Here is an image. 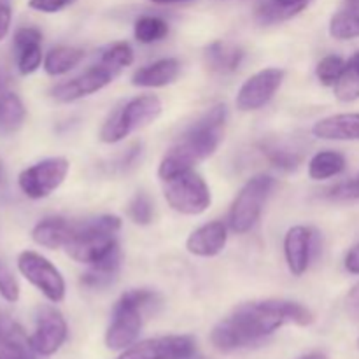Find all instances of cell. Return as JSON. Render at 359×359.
I'll return each instance as SVG.
<instances>
[{
	"label": "cell",
	"mask_w": 359,
	"mask_h": 359,
	"mask_svg": "<svg viewBox=\"0 0 359 359\" xmlns=\"http://www.w3.org/2000/svg\"><path fill=\"white\" fill-rule=\"evenodd\" d=\"M314 316L298 302L258 300L242 304L210 333L212 346L223 353L256 346L286 325L309 326Z\"/></svg>",
	"instance_id": "obj_1"
},
{
	"label": "cell",
	"mask_w": 359,
	"mask_h": 359,
	"mask_svg": "<svg viewBox=\"0 0 359 359\" xmlns=\"http://www.w3.org/2000/svg\"><path fill=\"white\" fill-rule=\"evenodd\" d=\"M226 119L228 109L224 104H216L200 116L161 158L158 177L168 181L212 156L223 140Z\"/></svg>",
	"instance_id": "obj_2"
},
{
	"label": "cell",
	"mask_w": 359,
	"mask_h": 359,
	"mask_svg": "<svg viewBox=\"0 0 359 359\" xmlns=\"http://www.w3.org/2000/svg\"><path fill=\"white\" fill-rule=\"evenodd\" d=\"M121 231V219L114 214L93 217V219L72 223L65 252L81 265H95L119 249L118 233Z\"/></svg>",
	"instance_id": "obj_3"
},
{
	"label": "cell",
	"mask_w": 359,
	"mask_h": 359,
	"mask_svg": "<svg viewBox=\"0 0 359 359\" xmlns=\"http://www.w3.org/2000/svg\"><path fill=\"white\" fill-rule=\"evenodd\" d=\"M160 302L151 290H128L116 302L111 323L105 332V346L111 351H125L137 342L142 330L144 312Z\"/></svg>",
	"instance_id": "obj_4"
},
{
	"label": "cell",
	"mask_w": 359,
	"mask_h": 359,
	"mask_svg": "<svg viewBox=\"0 0 359 359\" xmlns=\"http://www.w3.org/2000/svg\"><path fill=\"white\" fill-rule=\"evenodd\" d=\"M163 104L156 95H140L119 105L102 125L100 140L104 144H118L137 130L151 125L160 118Z\"/></svg>",
	"instance_id": "obj_5"
},
{
	"label": "cell",
	"mask_w": 359,
	"mask_h": 359,
	"mask_svg": "<svg viewBox=\"0 0 359 359\" xmlns=\"http://www.w3.org/2000/svg\"><path fill=\"white\" fill-rule=\"evenodd\" d=\"M273 186L276 179L266 174L255 175L242 186L231 203L230 216H228V224L233 233L244 235L256 226Z\"/></svg>",
	"instance_id": "obj_6"
},
{
	"label": "cell",
	"mask_w": 359,
	"mask_h": 359,
	"mask_svg": "<svg viewBox=\"0 0 359 359\" xmlns=\"http://www.w3.org/2000/svg\"><path fill=\"white\" fill-rule=\"evenodd\" d=\"M163 196L172 210L184 216H200L212 203L209 184L195 170L163 181Z\"/></svg>",
	"instance_id": "obj_7"
},
{
	"label": "cell",
	"mask_w": 359,
	"mask_h": 359,
	"mask_svg": "<svg viewBox=\"0 0 359 359\" xmlns=\"http://www.w3.org/2000/svg\"><path fill=\"white\" fill-rule=\"evenodd\" d=\"M70 163L63 156L46 158L25 168L18 177L21 193L32 200H42L55 193L65 181Z\"/></svg>",
	"instance_id": "obj_8"
},
{
	"label": "cell",
	"mask_w": 359,
	"mask_h": 359,
	"mask_svg": "<svg viewBox=\"0 0 359 359\" xmlns=\"http://www.w3.org/2000/svg\"><path fill=\"white\" fill-rule=\"evenodd\" d=\"M18 269L21 276L32 286L37 287L51 304L63 302L67 293L65 279L48 258L35 251H23L18 256Z\"/></svg>",
	"instance_id": "obj_9"
},
{
	"label": "cell",
	"mask_w": 359,
	"mask_h": 359,
	"mask_svg": "<svg viewBox=\"0 0 359 359\" xmlns=\"http://www.w3.org/2000/svg\"><path fill=\"white\" fill-rule=\"evenodd\" d=\"M284 77H286V72L283 69H277V67H269V69H263L259 72L252 74L242 84L237 93V98H235L238 111L252 112L265 107L276 97L279 88L283 86Z\"/></svg>",
	"instance_id": "obj_10"
},
{
	"label": "cell",
	"mask_w": 359,
	"mask_h": 359,
	"mask_svg": "<svg viewBox=\"0 0 359 359\" xmlns=\"http://www.w3.org/2000/svg\"><path fill=\"white\" fill-rule=\"evenodd\" d=\"M196 344L189 335H167L135 342L116 359H191Z\"/></svg>",
	"instance_id": "obj_11"
},
{
	"label": "cell",
	"mask_w": 359,
	"mask_h": 359,
	"mask_svg": "<svg viewBox=\"0 0 359 359\" xmlns=\"http://www.w3.org/2000/svg\"><path fill=\"white\" fill-rule=\"evenodd\" d=\"M118 76L119 74L116 70H112L111 67L98 62L97 65L90 67V69L84 70L77 77H72V79L65 81V83L56 84L51 90V97L56 102H60V104H70V102L81 100V98L90 97V95L104 90Z\"/></svg>",
	"instance_id": "obj_12"
},
{
	"label": "cell",
	"mask_w": 359,
	"mask_h": 359,
	"mask_svg": "<svg viewBox=\"0 0 359 359\" xmlns=\"http://www.w3.org/2000/svg\"><path fill=\"white\" fill-rule=\"evenodd\" d=\"M69 335V326L62 312L55 307L44 305L37 311L35 330L30 335L32 349L39 356H53L65 344Z\"/></svg>",
	"instance_id": "obj_13"
},
{
	"label": "cell",
	"mask_w": 359,
	"mask_h": 359,
	"mask_svg": "<svg viewBox=\"0 0 359 359\" xmlns=\"http://www.w3.org/2000/svg\"><path fill=\"white\" fill-rule=\"evenodd\" d=\"M319 251V233L309 226L290 228L284 237V256L290 272L294 277H302L311 266L312 258Z\"/></svg>",
	"instance_id": "obj_14"
},
{
	"label": "cell",
	"mask_w": 359,
	"mask_h": 359,
	"mask_svg": "<svg viewBox=\"0 0 359 359\" xmlns=\"http://www.w3.org/2000/svg\"><path fill=\"white\" fill-rule=\"evenodd\" d=\"M228 226L223 221H210L191 231L186 241V249L189 255L198 258H214L221 255L226 248Z\"/></svg>",
	"instance_id": "obj_15"
},
{
	"label": "cell",
	"mask_w": 359,
	"mask_h": 359,
	"mask_svg": "<svg viewBox=\"0 0 359 359\" xmlns=\"http://www.w3.org/2000/svg\"><path fill=\"white\" fill-rule=\"evenodd\" d=\"M14 51L20 74L30 76L44 63L42 53V34L35 27H21L14 34Z\"/></svg>",
	"instance_id": "obj_16"
},
{
	"label": "cell",
	"mask_w": 359,
	"mask_h": 359,
	"mask_svg": "<svg viewBox=\"0 0 359 359\" xmlns=\"http://www.w3.org/2000/svg\"><path fill=\"white\" fill-rule=\"evenodd\" d=\"M0 359H35L30 337L4 312H0Z\"/></svg>",
	"instance_id": "obj_17"
},
{
	"label": "cell",
	"mask_w": 359,
	"mask_h": 359,
	"mask_svg": "<svg viewBox=\"0 0 359 359\" xmlns=\"http://www.w3.org/2000/svg\"><path fill=\"white\" fill-rule=\"evenodd\" d=\"M179 74H181L179 60L161 58L135 70L132 76V84L137 88H165L174 83Z\"/></svg>",
	"instance_id": "obj_18"
},
{
	"label": "cell",
	"mask_w": 359,
	"mask_h": 359,
	"mask_svg": "<svg viewBox=\"0 0 359 359\" xmlns=\"http://www.w3.org/2000/svg\"><path fill=\"white\" fill-rule=\"evenodd\" d=\"M312 135L323 140H359V112L319 119L312 126Z\"/></svg>",
	"instance_id": "obj_19"
},
{
	"label": "cell",
	"mask_w": 359,
	"mask_h": 359,
	"mask_svg": "<svg viewBox=\"0 0 359 359\" xmlns=\"http://www.w3.org/2000/svg\"><path fill=\"white\" fill-rule=\"evenodd\" d=\"M311 0H262L255 11V20L263 27L293 20L309 7Z\"/></svg>",
	"instance_id": "obj_20"
},
{
	"label": "cell",
	"mask_w": 359,
	"mask_h": 359,
	"mask_svg": "<svg viewBox=\"0 0 359 359\" xmlns=\"http://www.w3.org/2000/svg\"><path fill=\"white\" fill-rule=\"evenodd\" d=\"M70 230H72V223L67 221L65 217H46V219L39 221L34 226V230H32V241L37 245H41V248L56 251V249L65 248Z\"/></svg>",
	"instance_id": "obj_21"
},
{
	"label": "cell",
	"mask_w": 359,
	"mask_h": 359,
	"mask_svg": "<svg viewBox=\"0 0 359 359\" xmlns=\"http://www.w3.org/2000/svg\"><path fill=\"white\" fill-rule=\"evenodd\" d=\"M205 58V65L209 70L217 74H230L241 67L242 60H244V51L238 46L226 44V42L216 41L209 44L203 53Z\"/></svg>",
	"instance_id": "obj_22"
},
{
	"label": "cell",
	"mask_w": 359,
	"mask_h": 359,
	"mask_svg": "<svg viewBox=\"0 0 359 359\" xmlns=\"http://www.w3.org/2000/svg\"><path fill=\"white\" fill-rule=\"evenodd\" d=\"M119 266H121V249H116L105 259L88 266L86 272L81 276V284L88 290H105L116 280Z\"/></svg>",
	"instance_id": "obj_23"
},
{
	"label": "cell",
	"mask_w": 359,
	"mask_h": 359,
	"mask_svg": "<svg viewBox=\"0 0 359 359\" xmlns=\"http://www.w3.org/2000/svg\"><path fill=\"white\" fill-rule=\"evenodd\" d=\"M83 60L84 51L81 48H74V46H56V48L49 49L48 55L44 56V63L42 65H44L46 74L55 77L70 72Z\"/></svg>",
	"instance_id": "obj_24"
},
{
	"label": "cell",
	"mask_w": 359,
	"mask_h": 359,
	"mask_svg": "<svg viewBox=\"0 0 359 359\" xmlns=\"http://www.w3.org/2000/svg\"><path fill=\"white\" fill-rule=\"evenodd\" d=\"M346 156L339 151L325 149L316 153L309 161V175L312 181H326L346 170Z\"/></svg>",
	"instance_id": "obj_25"
},
{
	"label": "cell",
	"mask_w": 359,
	"mask_h": 359,
	"mask_svg": "<svg viewBox=\"0 0 359 359\" xmlns=\"http://www.w3.org/2000/svg\"><path fill=\"white\" fill-rule=\"evenodd\" d=\"M27 109L16 93H0V132L14 133L23 126Z\"/></svg>",
	"instance_id": "obj_26"
},
{
	"label": "cell",
	"mask_w": 359,
	"mask_h": 359,
	"mask_svg": "<svg viewBox=\"0 0 359 359\" xmlns=\"http://www.w3.org/2000/svg\"><path fill=\"white\" fill-rule=\"evenodd\" d=\"M333 91L340 102H356L359 98V51L346 62L342 76L333 86Z\"/></svg>",
	"instance_id": "obj_27"
},
{
	"label": "cell",
	"mask_w": 359,
	"mask_h": 359,
	"mask_svg": "<svg viewBox=\"0 0 359 359\" xmlns=\"http://www.w3.org/2000/svg\"><path fill=\"white\" fill-rule=\"evenodd\" d=\"M330 35L337 41H351L359 37V6L339 11L330 20Z\"/></svg>",
	"instance_id": "obj_28"
},
{
	"label": "cell",
	"mask_w": 359,
	"mask_h": 359,
	"mask_svg": "<svg viewBox=\"0 0 359 359\" xmlns=\"http://www.w3.org/2000/svg\"><path fill=\"white\" fill-rule=\"evenodd\" d=\"M259 151L263 153V156L273 165V167L280 168L284 172H293L300 167L302 156L297 151L290 149L287 146L283 144L272 142V140H263L259 144Z\"/></svg>",
	"instance_id": "obj_29"
},
{
	"label": "cell",
	"mask_w": 359,
	"mask_h": 359,
	"mask_svg": "<svg viewBox=\"0 0 359 359\" xmlns=\"http://www.w3.org/2000/svg\"><path fill=\"white\" fill-rule=\"evenodd\" d=\"M133 35L140 44H154L168 35L167 21L158 16H140L133 25Z\"/></svg>",
	"instance_id": "obj_30"
},
{
	"label": "cell",
	"mask_w": 359,
	"mask_h": 359,
	"mask_svg": "<svg viewBox=\"0 0 359 359\" xmlns=\"http://www.w3.org/2000/svg\"><path fill=\"white\" fill-rule=\"evenodd\" d=\"M100 62L104 65L111 67L118 74H121L123 69L130 67L133 63V49L128 42L119 41L114 44L107 46L104 51L100 53Z\"/></svg>",
	"instance_id": "obj_31"
},
{
	"label": "cell",
	"mask_w": 359,
	"mask_h": 359,
	"mask_svg": "<svg viewBox=\"0 0 359 359\" xmlns=\"http://www.w3.org/2000/svg\"><path fill=\"white\" fill-rule=\"evenodd\" d=\"M346 67V60L339 55H328L316 67V76L323 86H335Z\"/></svg>",
	"instance_id": "obj_32"
},
{
	"label": "cell",
	"mask_w": 359,
	"mask_h": 359,
	"mask_svg": "<svg viewBox=\"0 0 359 359\" xmlns=\"http://www.w3.org/2000/svg\"><path fill=\"white\" fill-rule=\"evenodd\" d=\"M126 216L140 226H147L153 223L154 209L153 202L146 193H137L132 200H130L128 207H126Z\"/></svg>",
	"instance_id": "obj_33"
},
{
	"label": "cell",
	"mask_w": 359,
	"mask_h": 359,
	"mask_svg": "<svg viewBox=\"0 0 359 359\" xmlns=\"http://www.w3.org/2000/svg\"><path fill=\"white\" fill-rule=\"evenodd\" d=\"M325 198L333 202H353L359 200V177L337 182L332 188L325 189Z\"/></svg>",
	"instance_id": "obj_34"
},
{
	"label": "cell",
	"mask_w": 359,
	"mask_h": 359,
	"mask_svg": "<svg viewBox=\"0 0 359 359\" xmlns=\"http://www.w3.org/2000/svg\"><path fill=\"white\" fill-rule=\"evenodd\" d=\"M0 297L9 304L20 300V284L2 259H0Z\"/></svg>",
	"instance_id": "obj_35"
},
{
	"label": "cell",
	"mask_w": 359,
	"mask_h": 359,
	"mask_svg": "<svg viewBox=\"0 0 359 359\" xmlns=\"http://www.w3.org/2000/svg\"><path fill=\"white\" fill-rule=\"evenodd\" d=\"M76 0H28V7L37 13L44 14H55L60 13V11L70 7Z\"/></svg>",
	"instance_id": "obj_36"
},
{
	"label": "cell",
	"mask_w": 359,
	"mask_h": 359,
	"mask_svg": "<svg viewBox=\"0 0 359 359\" xmlns=\"http://www.w3.org/2000/svg\"><path fill=\"white\" fill-rule=\"evenodd\" d=\"M11 23H13V4L11 0H0V41L9 34Z\"/></svg>",
	"instance_id": "obj_37"
},
{
	"label": "cell",
	"mask_w": 359,
	"mask_h": 359,
	"mask_svg": "<svg viewBox=\"0 0 359 359\" xmlns=\"http://www.w3.org/2000/svg\"><path fill=\"white\" fill-rule=\"evenodd\" d=\"M346 307H347V312H349L351 318L359 321V283L349 291V294H347Z\"/></svg>",
	"instance_id": "obj_38"
},
{
	"label": "cell",
	"mask_w": 359,
	"mask_h": 359,
	"mask_svg": "<svg viewBox=\"0 0 359 359\" xmlns=\"http://www.w3.org/2000/svg\"><path fill=\"white\" fill-rule=\"evenodd\" d=\"M344 265H346L347 272L359 276V244L349 249V252L346 255V259H344Z\"/></svg>",
	"instance_id": "obj_39"
},
{
	"label": "cell",
	"mask_w": 359,
	"mask_h": 359,
	"mask_svg": "<svg viewBox=\"0 0 359 359\" xmlns=\"http://www.w3.org/2000/svg\"><path fill=\"white\" fill-rule=\"evenodd\" d=\"M149 2L158 4V6H172V4H188L193 0H149Z\"/></svg>",
	"instance_id": "obj_40"
},
{
	"label": "cell",
	"mask_w": 359,
	"mask_h": 359,
	"mask_svg": "<svg viewBox=\"0 0 359 359\" xmlns=\"http://www.w3.org/2000/svg\"><path fill=\"white\" fill-rule=\"evenodd\" d=\"M300 359H328V358H326L323 353H312V354H307V356H304Z\"/></svg>",
	"instance_id": "obj_41"
},
{
	"label": "cell",
	"mask_w": 359,
	"mask_h": 359,
	"mask_svg": "<svg viewBox=\"0 0 359 359\" xmlns=\"http://www.w3.org/2000/svg\"><path fill=\"white\" fill-rule=\"evenodd\" d=\"M4 84H6V77H4V74L0 72V93H2L4 90Z\"/></svg>",
	"instance_id": "obj_42"
},
{
	"label": "cell",
	"mask_w": 359,
	"mask_h": 359,
	"mask_svg": "<svg viewBox=\"0 0 359 359\" xmlns=\"http://www.w3.org/2000/svg\"><path fill=\"white\" fill-rule=\"evenodd\" d=\"M4 182V165H2V161H0V184H2Z\"/></svg>",
	"instance_id": "obj_43"
},
{
	"label": "cell",
	"mask_w": 359,
	"mask_h": 359,
	"mask_svg": "<svg viewBox=\"0 0 359 359\" xmlns=\"http://www.w3.org/2000/svg\"><path fill=\"white\" fill-rule=\"evenodd\" d=\"M347 4H349V6H359V0H346Z\"/></svg>",
	"instance_id": "obj_44"
},
{
	"label": "cell",
	"mask_w": 359,
	"mask_h": 359,
	"mask_svg": "<svg viewBox=\"0 0 359 359\" xmlns=\"http://www.w3.org/2000/svg\"><path fill=\"white\" fill-rule=\"evenodd\" d=\"M358 347H359V340H358Z\"/></svg>",
	"instance_id": "obj_45"
}]
</instances>
